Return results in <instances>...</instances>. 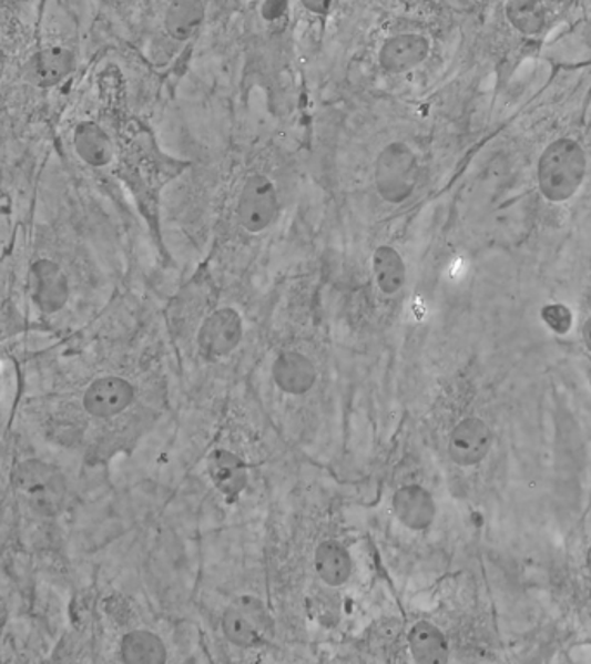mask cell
I'll list each match as a JSON object with an SVG mask.
<instances>
[{
    "label": "cell",
    "mask_w": 591,
    "mask_h": 664,
    "mask_svg": "<svg viewBox=\"0 0 591 664\" xmlns=\"http://www.w3.org/2000/svg\"><path fill=\"white\" fill-rule=\"evenodd\" d=\"M587 175V154L580 142L572 139H557L538 162V187L552 203L571 200Z\"/></svg>",
    "instance_id": "obj_1"
},
{
    "label": "cell",
    "mask_w": 591,
    "mask_h": 664,
    "mask_svg": "<svg viewBox=\"0 0 591 664\" xmlns=\"http://www.w3.org/2000/svg\"><path fill=\"white\" fill-rule=\"evenodd\" d=\"M376 190L389 205H401L416 191L419 165L411 147L396 141L380 151L374 170Z\"/></svg>",
    "instance_id": "obj_2"
},
{
    "label": "cell",
    "mask_w": 591,
    "mask_h": 664,
    "mask_svg": "<svg viewBox=\"0 0 591 664\" xmlns=\"http://www.w3.org/2000/svg\"><path fill=\"white\" fill-rule=\"evenodd\" d=\"M281 201L274 182L263 175L253 173L244 182L237 201V222L249 234L267 231L277 221Z\"/></svg>",
    "instance_id": "obj_3"
},
{
    "label": "cell",
    "mask_w": 591,
    "mask_h": 664,
    "mask_svg": "<svg viewBox=\"0 0 591 664\" xmlns=\"http://www.w3.org/2000/svg\"><path fill=\"white\" fill-rule=\"evenodd\" d=\"M268 626H272V620L265 605L249 595L235 601L222 616L225 639L240 648L259 647L265 642Z\"/></svg>",
    "instance_id": "obj_4"
},
{
    "label": "cell",
    "mask_w": 591,
    "mask_h": 664,
    "mask_svg": "<svg viewBox=\"0 0 591 664\" xmlns=\"http://www.w3.org/2000/svg\"><path fill=\"white\" fill-rule=\"evenodd\" d=\"M243 317L232 307L218 308L204 319L197 335V346L206 360L228 357L243 339Z\"/></svg>",
    "instance_id": "obj_5"
},
{
    "label": "cell",
    "mask_w": 591,
    "mask_h": 664,
    "mask_svg": "<svg viewBox=\"0 0 591 664\" xmlns=\"http://www.w3.org/2000/svg\"><path fill=\"white\" fill-rule=\"evenodd\" d=\"M493 432L479 417H467L451 429L448 438V456L460 468L481 464L490 453Z\"/></svg>",
    "instance_id": "obj_6"
},
{
    "label": "cell",
    "mask_w": 591,
    "mask_h": 664,
    "mask_svg": "<svg viewBox=\"0 0 591 664\" xmlns=\"http://www.w3.org/2000/svg\"><path fill=\"white\" fill-rule=\"evenodd\" d=\"M135 400L132 382L120 376H102L91 382L83 394V409L98 419H110L125 412Z\"/></svg>",
    "instance_id": "obj_7"
},
{
    "label": "cell",
    "mask_w": 591,
    "mask_h": 664,
    "mask_svg": "<svg viewBox=\"0 0 591 664\" xmlns=\"http://www.w3.org/2000/svg\"><path fill=\"white\" fill-rule=\"evenodd\" d=\"M431 51V43L419 33H401L389 37L379 51V64L383 70L401 75L422 64Z\"/></svg>",
    "instance_id": "obj_8"
},
{
    "label": "cell",
    "mask_w": 591,
    "mask_h": 664,
    "mask_svg": "<svg viewBox=\"0 0 591 664\" xmlns=\"http://www.w3.org/2000/svg\"><path fill=\"white\" fill-rule=\"evenodd\" d=\"M396 519L411 531H424L435 523L436 502L420 484H405L393 496Z\"/></svg>",
    "instance_id": "obj_9"
},
{
    "label": "cell",
    "mask_w": 591,
    "mask_h": 664,
    "mask_svg": "<svg viewBox=\"0 0 591 664\" xmlns=\"http://www.w3.org/2000/svg\"><path fill=\"white\" fill-rule=\"evenodd\" d=\"M272 378L281 391L299 397L314 388L317 382V369L306 355L287 350L275 358Z\"/></svg>",
    "instance_id": "obj_10"
},
{
    "label": "cell",
    "mask_w": 591,
    "mask_h": 664,
    "mask_svg": "<svg viewBox=\"0 0 591 664\" xmlns=\"http://www.w3.org/2000/svg\"><path fill=\"white\" fill-rule=\"evenodd\" d=\"M208 471L213 484L225 502L235 503L247 487V468L244 460L231 450L216 449L210 453Z\"/></svg>",
    "instance_id": "obj_11"
},
{
    "label": "cell",
    "mask_w": 591,
    "mask_h": 664,
    "mask_svg": "<svg viewBox=\"0 0 591 664\" xmlns=\"http://www.w3.org/2000/svg\"><path fill=\"white\" fill-rule=\"evenodd\" d=\"M33 299L43 314H54L67 305L70 287L63 270L51 259H40L32 267Z\"/></svg>",
    "instance_id": "obj_12"
},
{
    "label": "cell",
    "mask_w": 591,
    "mask_h": 664,
    "mask_svg": "<svg viewBox=\"0 0 591 664\" xmlns=\"http://www.w3.org/2000/svg\"><path fill=\"white\" fill-rule=\"evenodd\" d=\"M408 648L420 664H445L450 660V644L438 626L419 622L408 632Z\"/></svg>",
    "instance_id": "obj_13"
},
{
    "label": "cell",
    "mask_w": 591,
    "mask_h": 664,
    "mask_svg": "<svg viewBox=\"0 0 591 664\" xmlns=\"http://www.w3.org/2000/svg\"><path fill=\"white\" fill-rule=\"evenodd\" d=\"M315 570L318 579L329 586H342L351 579L353 558L343 543L324 540L315 551Z\"/></svg>",
    "instance_id": "obj_14"
},
{
    "label": "cell",
    "mask_w": 591,
    "mask_h": 664,
    "mask_svg": "<svg viewBox=\"0 0 591 664\" xmlns=\"http://www.w3.org/2000/svg\"><path fill=\"white\" fill-rule=\"evenodd\" d=\"M73 144H75L77 154L86 165L102 168V166L110 165L113 160V142L98 123H80L73 134Z\"/></svg>",
    "instance_id": "obj_15"
},
{
    "label": "cell",
    "mask_w": 591,
    "mask_h": 664,
    "mask_svg": "<svg viewBox=\"0 0 591 664\" xmlns=\"http://www.w3.org/2000/svg\"><path fill=\"white\" fill-rule=\"evenodd\" d=\"M120 654L126 664H163L169 661L165 642L150 630L126 633L120 644Z\"/></svg>",
    "instance_id": "obj_16"
},
{
    "label": "cell",
    "mask_w": 591,
    "mask_h": 664,
    "mask_svg": "<svg viewBox=\"0 0 591 664\" xmlns=\"http://www.w3.org/2000/svg\"><path fill=\"white\" fill-rule=\"evenodd\" d=\"M21 487L32 497L37 508L49 511L54 509L61 496V481L52 469L42 464H27L21 471Z\"/></svg>",
    "instance_id": "obj_17"
},
{
    "label": "cell",
    "mask_w": 591,
    "mask_h": 664,
    "mask_svg": "<svg viewBox=\"0 0 591 664\" xmlns=\"http://www.w3.org/2000/svg\"><path fill=\"white\" fill-rule=\"evenodd\" d=\"M373 270L377 287L386 296L396 295L407 283V265L400 253L393 246L383 244L374 252Z\"/></svg>",
    "instance_id": "obj_18"
},
{
    "label": "cell",
    "mask_w": 591,
    "mask_h": 664,
    "mask_svg": "<svg viewBox=\"0 0 591 664\" xmlns=\"http://www.w3.org/2000/svg\"><path fill=\"white\" fill-rule=\"evenodd\" d=\"M203 0H170L165 12V30L179 42L194 37L204 20Z\"/></svg>",
    "instance_id": "obj_19"
},
{
    "label": "cell",
    "mask_w": 591,
    "mask_h": 664,
    "mask_svg": "<svg viewBox=\"0 0 591 664\" xmlns=\"http://www.w3.org/2000/svg\"><path fill=\"white\" fill-rule=\"evenodd\" d=\"M73 67V55L67 49H48L28 64V75L39 85L49 86L68 75Z\"/></svg>",
    "instance_id": "obj_20"
},
{
    "label": "cell",
    "mask_w": 591,
    "mask_h": 664,
    "mask_svg": "<svg viewBox=\"0 0 591 664\" xmlns=\"http://www.w3.org/2000/svg\"><path fill=\"white\" fill-rule=\"evenodd\" d=\"M507 18L516 30L534 35L544 27V8L541 0H509Z\"/></svg>",
    "instance_id": "obj_21"
},
{
    "label": "cell",
    "mask_w": 591,
    "mask_h": 664,
    "mask_svg": "<svg viewBox=\"0 0 591 664\" xmlns=\"http://www.w3.org/2000/svg\"><path fill=\"white\" fill-rule=\"evenodd\" d=\"M541 317H543L544 324L550 329L556 330L557 335H565L572 326V315L568 308L562 305H549L541 310Z\"/></svg>",
    "instance_id": "obj_22"
},
{
    "label": "cell",
    "mask_w": 591,
    "mask_h": 664,
    "mask_svg": "<svg viewBox=\"0 0 591 664\" xmlns=\"http://www.w3.org/2000/svg\"><path fill=\"white\" fill-rule=\"evenodd\" d=\"M289 8V0H265L262 4L263 20L277 21L283 18Z\"/></svg>",
    "instance_id": "obj_23"
},
{
    "label": "cell",
    "mask_w": 591,
    "mask_h": 664,
    "mask_svg": "<svg viewBox=\"0 0 591 664\" xmlns=\"http://www.w3.org/2000/svg\"><path fill=\"white\" fill-rule=\"evenodd\" d=\"M299 2H302L303 8H305L306 11L314 12V14H320V17L327 14L330 4H333V0H299Z\"/></svg>",
    "instance_id": "obj_24"
},
{
    "label": "cell",
    "mask_w": 591,
    "mask_h": 664,
    "mask_svg": "<svg viewBox=\"0 0 591 664\" xmlns=\"http://www.w3.org/2000/svg\"><path fill=\"white\" fill-rule=\"evenodd\" d=\"M583 341L584 346H587L588 351L591 354V317L584 323L583 326Z\"/></svg>",
    "instance_id": "obj_25"
},
{
    "label": "cell",
    "mask_w": 591,
    "mask_h": 664,
    "mask_svg": "<svg viewBox=\"0 0 591 664\" xmlns=\"http://www.w3.org/2000/svg\"><path fill=\"white\" fill-rule=\"evenodd\" d=\"M4 68H6V55H4V51H2V48H0V80H2V75H4Z\"/></svg>",
    "instance_id": "obj_26"
},
{
    "label": "cell",
    "mask_w": 591,
    "mask_h": 664,
    "mask_svg": "<svg viewBox=\"0 0 591 664\" xmlns=\"http://www.w3.org/2000/svg\"><path fill=\"white\" fill-rule=\"evenodd\" d=\"M588 564H590V568H591V549H590V552H588Z\"/></svg>",
    "instance_id": "obj_27"
}]
</instances>
